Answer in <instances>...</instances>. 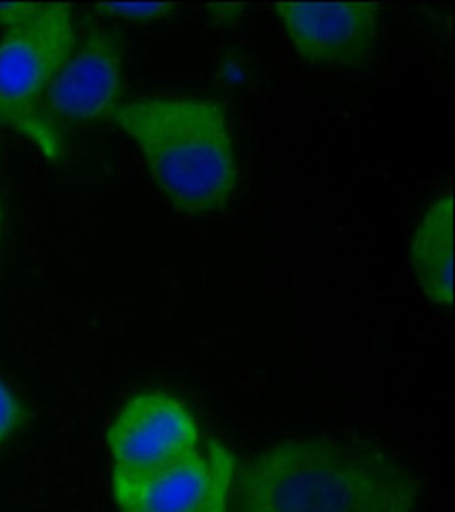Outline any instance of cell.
Wrapping results in <instances>:
<instances>
[{"instance_id":"obj_3","label":"cell","mask_w":455,"mask_h":512,"mask_svg":"<svg viewBox=\"0 0 455 512\" xmlns=\"http://www.w3.org/2000/svg\"><path fill=\"white\" fill-rule=\"evenodd\" d=\"M0 28V124L55 164L63 156V139L42 118V101L78 42L72 11L0 3Z\"/></svg>"},{"instance_id":"obj_7","label":"cell","mask_w":455,"mask_h":512,"mask_svg":"<svg viewBox=\"0 0 455 512\" xmlns=\"http://www.w3.org/2000/svg\"><path fill=\"white\" fill-rule=\"evenodd\" d=\"M275 11L296 53L313 66L363 68L380 42V7L372 3H279Z\"/></svg>"},{"instance_id":"obj_8","label":"cell","mask_w":455,"mask_h":512,"mask_svg":"<svg viewBox=\"0 0 455 512\" xmlns=\"http://www.w3.org/2000/svg\"><path fill=\"white\" fill-rule=\"evenodd\" d=\"M411 265L428 301L441 307L453 305V198L447 191L432 202L420 221Z\"/></svg>"},{"instance_id":"obj_2","label":"cell","mask_w":455,"mask_h":512,"mask_svg":"<svg viewBox=\"0 0 455 512\" xmlns=\"http://www.w3.org/2000/svg\"><path fill=\"white\" fill-rule=\"evenodd\" d=\"M110 120L133 139L166 200L187 217L221 210L237 179L225 108L214 99L147 95L118 103Z\"/></svg>"},{"instance_id":"obj_9","label":"cell","mask_w":455,"mask_h":512,"mask_svg":"<svg viewBox=\"0 0 455 512\" xmlns=\"http://www.w3.org/2000/svg\"><path fill=\"white\" fill-rule=\"evenodd\" d=\"M107 15L126 17V19H156L172 13V5H151V3H110V5H97Z\"/></svg>"},{"instance_id":"obj_5","label":"cell","mask_w":455,"mask_h":512,"mask_svg":"<svg viewBox=\"0 0 455 512\" xmlns=\"http://www.w3.org/2000/svg\"><path fill=\"white\" fill-rule=\"evenodd\" d=\"M235 456L210 441L177 464L137 479H112L114 500L130 512H229Z\"/></svg>"},{"instance_id":"obj_11","label":"cell","mask_w":455,"mask_h":512,"mask_svg":"<svg viewBox=\"0 0 455 512\" xmlns=\"http://www.w3.org/2000/svg\"><path fill=\"white\" fill-rule=\"evenodd\" d=\"M120 512H130V510H120Z\"/></svg>"},{"instance_id":"obj_6","label":"cell","mask_w":455,"mask_h":512,"mask_svg":"<svg viewBox=\"0 0 455 512\" xmlns=\"http://www.w3.org/2000/svg\"><path fill=\"white\" fill-rule=\"evenodd\" d=\"M122 55L116 34L91 26L42 101V118L63 139V128L110 120L120 103Z\"/></svg>"},{"instance_id":"obj_1","label":"cell","mask_w":455,"mask_h":512,"mask_svg":"<svg viewBox=\"0 0 455 512\" xmlns=\"http://www.w3.org/2000/svg\"><path fill=\"white\" fill-rule=\"evenodd\" d=\"M235 512H416L420 483L390 456L328 439H290L235 475Z\"/></svg>"},{"instance_id":"obj_10","label":"cell","mask_w":455,"mask_h":512,"mask_svg":"<svg viewBox=\"0 0 455 512\" xmlns=\"http://www.w3.org/2000/svg\"><path fill=\"white\" fill-rule=\"evenodd\" d=\"M21 422V408L15 395L0 380V441L7 439Z\"/></svg>"},{"instance_id":"obj_4","label":"cell","mask_w":455,"mask_h":512,"mask_svg":"<svg viewBox=\"0 0 455 512\" xmlns=\"http://www.w3.org/2000/svg\"><path fill=\"white\" fill-rule=\"evenodd\" d=\"M105 439L114 464L112 479H137L198 450L200 429L177 397L145 391L122 405Z\"/></svg>"}]
</instances>
